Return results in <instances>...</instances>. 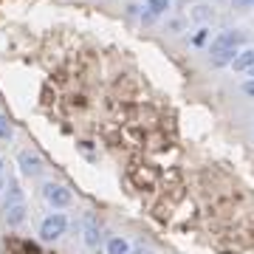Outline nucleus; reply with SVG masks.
Wrapping results in <instances>:
<instances>
[{
	"instance_id": "obj_1",
	"label": "nucleus",
	"mask_w": 254,
	"mask_h": 254,
	"mask_svg": "<svg viewBox=\"0 0 254 254\" xmlns=\"http://www.w3.org/2000/svg\"><path fill=\"white\" fill-rule=\"evenodd\" d=\"M246 34L240 28H226V31H220L215 40H212V46H209V57H212V65H232V60L237 57L240 46H243Z\"/></svg>"
},
{
	"instance_id": "obj_2",
	"label": "nucleus",
	"mask_w": 254,
	"mask_h": 254,
	"mask_svg": "<svg viewBox=\"0 0 254 254\" xmlns=\"http://www.w3.org/2000/svg\"><path fill=\"white\" fill-rule=\"evenodd\" d=\"M3 220L9 226H20L26 220V200H23V192L14 181L9 184V198H6V206H3Z\"/></svg>"
},
{
	"instance_id": "obj_3",
	"label": "nucleus",
	"mask_w": 254,
	"mask_h": 254,
	"mask_svg": "<svg viewBox=\"0 0 254 254\" xmlns=\"http://www.w3.org/2000/svg\"><path fill=\"white\" fill-rule=\"evenodd\" d=\"M65 229H68V218H65L63 212H54V215H48L43 223H40V237L43 240H60L65 235Z\"/></svg>"
},
{
	"instance_id": "obj_4",
	"label": "nucleus",
	"mask_w": 254,
	"mask_h": 254,
	"mask_svg": "<svg viewBox=\"0 0 254 254\" xmlns=\"http://www.w3.org/2000/svg\"><path fill=\"white\" fill-rule=\"evenodd\" d=\"M43 198L51 203L54 209H65V206H71V200H73V195H71V190H65L63 184H46L43 187Z\"/></svg>"
},
{
	"instance_id": "obj_5",
	"label": "nucleus",
	"mask_w": 254,
	"mask_h": 254,
	"mask_svg": "<svg viewBox=\"0 0 254 254\" xmlns=\"http://www.w3.org/2000/svg\"><path fill=\"white\" fill-rule=\"evenodd\" d=\"M17 164H20V173L28 175V178H37V175L43 173V158L37 153H31V150H23L17 155Z\"/></svg>"
},
{
	"instance_id": "obj_6",
	"label": "nucleus",
	"mask_w": 254,
	"mask_h": 254,
	"mask_svg": "<svg viewBox=\"0 0 254 254\" xmlns=\"http://www.w3.org/2000/svg\"><path fill=\"white\" fill-rule=\"evenodd\" d=\"M252 65H254V46L237 51V57L232 60V68H235V71H249Z\"/></svg>"
},
{
	"instance_id": "obj_7",
	"label": "nucleus",
	"mask_w": 254,
	"mask_h": 254,
	"mask_svg": "<svg viewBox=\"0 0 254 254\" xmlns=\"http://www.w3.org/2000/svg\"><path fill=\"white\" fill-rule=\"evenodd\" d=\"M99 240H102L99 223H96V220H88V226H85V243L88 246H99Z\"/></svg>"
},
{
	"instance_id": "obj_8",
	"label": "nucleus",
	"mask_w": 254,
	"mask_h": 254,
	"mask_svg": "<svg viewBox=\"0 0 254 254\" xmlns=\"http://www.w3.org/2000/svg\"><path fill=\"white\" fill-rule=\"evenodd\" d=\"M130 252V243L125 237H110L108 240V254H127Z\"/></svg>"
},
{
	"instance_id": "obj_9",
	"label": "nucleus",
	"mask_w": 254,
	"mask_h": 254,
	"mask_svg": "<svg viewBox=\"0 0 254 254\" xmlns=\"http://www.w3.org/2000/svg\"><path fill=\"white\" fill-rule=\"evenodd\" d=\"M167 9H170V0H147V11H150L153 17L167 14Z\"/></svg>"
},
{
	"instance_id": "obj_10",
	"label": "nucleus",
	"mask_w": 254,
	"mask_h": 254,
	"mask_svg": "<svg viewBox=\"0 0 254 254\" xmlns=\"http://www.w3.org/2000/svg\"><path fill=\"white\" fill-rule=\"evenodd\" d=\"M0 138H11V125L3 113H0Z\"/></svg>"
},
{
	"instance_id": "obj_11",
	"label": "nucleus",
	"mask_w": 254,
	"mask_h": 254,
	"mask_svg": "<svg viewBox=\"0 0 254 254\" xmlns=\"http://www.w3.org/2000/svg\"><path fill=\"white\" fill-rule=\"evenodd\" d=\"M206 40H209V31H206V28H198V34L192 37V43H195V46H203Z\"/></svg>"
},
{
	"instance_id": "obj_12",
	"label": "nucleus",
	"mask_w": 254,
	"mask_h": 254,
	"mask_svg": "<svg viewBox=\"0 0 254 254\" xmlns=\"http://www.w3.org/2000/svg\"><path fill=\"white\" fill-rule=\"evenodd\" d=\"M243 93H246V96H252V99H254V79H249V82H246V85H243Z\"/></svg>"
},
{
	"instance_id": "obj_13",
	"label": "nucleus",
	"mask_w": 254,
	"mask_h": 254,
	"mask_svg": "<svg viewBox=\"0 0 254 254\" xmlns=\"http://www.w3.org/2000/svg\"><path fill=\"white\" fill-rule=\"evenodd\" d=\"M237 9H252V0H235Z\"/></svg>"
},
{
	"instance_id": "obj_14",
	"label": "nucleus",
	"mask_w": 254,
	"mask_h": 254,
	"mask_svg": "<svg viewBox=\"0 0 254 254\" xmlns=\"http://www.w3.org/2000/svg\"><path fill=\"white\" fill-rule=\"evenodd\" d=\"M127 254H150V252H144V249H130Z\"/></svg>"
},
{
	"instance_id": "obj_15",
	"label": "nucleus",
	"mask_w": 254,
	"mask_h": 254,
	"mask_svg": "<svg viewBox=\"0 0 254 254\" xmlns=\"http://www.w3.org/2000/svg\"><path fill=\"white\" fill-rule=\"evenodd\" d=\"M246 73H249V76H252V79H254V65H252V68H249V71H246Z\"/></svg>"
},
{
	"instance_id": "obj_16",
	"label": "nucleus",
	"mask_w": 254,
	"mask_h": 254,
	"mask_svg": "<svg viewBox=\"0 0 254 254\" xmlns=\"http://www.w3.org/2000/svg\"><path fill=\"white\" fill-rule=\"evenodd\" d=\"M0 190H3V175H0Z\"/></svg>"
},
{
	"instance_id": "obj_17",
	"label": "nucleus",
	"mask_w": 254,
	"mask_h": 254,
	"mask_svg": "<svg viewBox=\"0 0 254 254\" xmlns=\"http://www.w3.org/2000/svg\"><path fill=\"white\" fill-rule=\"evenodd\" d=\"M0 170H3V158H0Z\"/></svg>"
},
{
	"instance_id": "obj_18",
	"label": "nucleus",
	"mask_w": 254,
	"mask_h": 254,
	"mask_svg": "<svg viewBox=\"0 0 254 254\" xmlns=\"http://www.w3.org/2000/svg\"><path fill=\"white\" fill-rule=\"evenodd\" d=\"M252 9H254V0H252Z\"/></svg>"
}]
</instances>
